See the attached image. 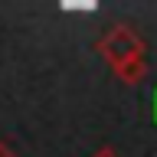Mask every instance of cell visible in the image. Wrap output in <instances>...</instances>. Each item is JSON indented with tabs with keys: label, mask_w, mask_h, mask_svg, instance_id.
Returning a JSON list of instances; mask_svg holds the SVG:
<instances>
[{
	"label": "cell",
	"mask_w": 157,
	"mask_h": 157,
	"mask_svg": "<svg viewBox=\"0 0 157 157\" xmlns=\"http://www.w3.org/2000/svg\"><path fill=\"white\" fill-rule=\"evenodd\" d=\"M98 52L105 56V62L111 69L124 66L131 59H141L144 56V39L137 36V29H131L128 23H118L105 33V39H98Z\"/></svg>",
	"instance_id": "1"
},
{
	"label": "cell",
	"mask_w": 157,
	"mask_h": 157,
	"mask_svg": "<svg viewBox=\"0 0 157 157\" xmlns=\"http://www.w3.org/2000/svg\"><path fill=\"white\" fill-rule=\"evenodd\" d=\"M92 157H118V151L115 147H101V151H95Z\"/></svg>",
	"instance_id": "3"
},
{
	"label": "cell",
	"mask_w": 157,
	"mask_h": 157,
	"mask_svg": "<svg viewBox=\"0 0 157 157\" xmlns=\"http://www.w3.org/2000/svg\"><path fill=\"white\" fill-rule=\"evenodd\" d=\"M115 75L121 78L124 85H137V82H144V75H147V62H144V56H141V59H131V62H124V66H118Z\"/></svg>",
	"instance_id": "2"
},
{
	"label": "cell",
	"mask_w": 157,
	"mask_h": 157,
	"mask_svg": "<svg viewBox=\"0 0 157 157\" xmlns=\"http://www.w3.org/2000/svg\"><path fill=\"white\" fill-rule=\"evenodd\" d=\"M0 157H17V154H13V147H10L7 141H0Z\"/></svg>",
	"instance_id": "4"
}]
</instances>
